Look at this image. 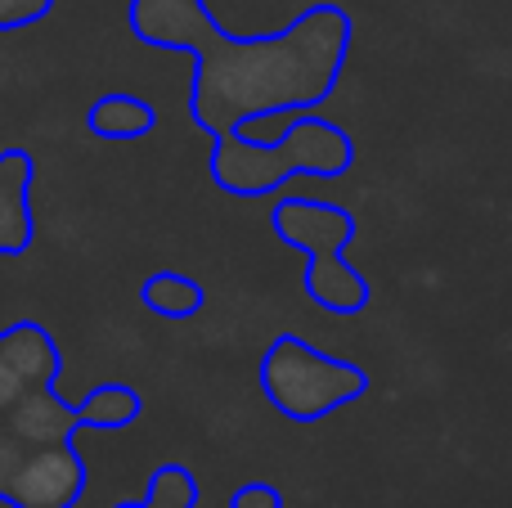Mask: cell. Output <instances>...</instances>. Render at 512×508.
<instances>
[{"label":"cell","mask_w":512,"mask_h":508,"mask_svg":"<svg viewBox=\"0 0 512 508\" xmlns=\"http://www.w3.org/2000/svg\"><path fill=\"white\" fill-rule=\"evenodd\" d=\"M135 41L194 59L189 117L212 135L279 113H315L346 72L355 18L342 5H310L265 36H234L216 23L207 0H131Z\"/></svg>","instance_id":"6da1fadb"},{"label":"cell","mask_w":512,"mask_h":508,"mask_svg":"<svg viewBox=\"0 0 512 508\" xmlns=\"http://www.w3.org/2000/svg\"><path fill=\"white\" fill-rule=\"evenodd\" d=\"M153 126H158V108L140 95H126V90L99 95L86 113V131L95 140H144Z\"/></svg>","instance_id":"ba28073f"},{"label":"cell","mask_w":512,"mask_h":508,"mask_svg":"<svg viewBox=\"0 0 512 508\" xmlns=\"http://www.w3.org/2000/svg\"><path fill=\"white\" fill-rule=\"evenodd\" d=\"M32 180L36 162L27 149H0V252L18 257L36 239L32 216Z\"/></svg>","instance_id":"52a82bcc"},{"label":"cell","mask_w":512,"mask_h":508,"mask_svg":"<svg viewBox=\"0 0 512 508\" xmlns=\"http://www.w3.org/2000/svg\"><path fill=\"white\" fill-rule=\"evenodd\" d=\"M230 508H288L283 504V491L270 482H248L230 495Z\"/></svg>","instance_id":"4fadbf2b"},{"label":"cell","mask_w":512,"mask_h":508,"mask_svg":"<svg viewBox=\"0 0 512 508\" xmlns=\"http://www.w3.org/2000/svg\"><path fill=\"white\" fill-rule=\"evenodd\" d=\"M54 0H0V32H18V27H36L50 18Z\"/></svg>","instance_id":"7c38bea8"},{"label":"cell","mask_w":512,"mask_h":508,"mask_svg":"<svg viewBox=\"0 0 512 508\" xmlns=\"http://www.w3.org/2000/svg\"><path fill=\"white\" fill-rule=\"evenodd\" d=\"M198 477L185 464H158L149 477V491L135 504H113V508H194L198 504Z\"/></svg>","instance_id":"8fae6325"},{"label":"cell","mask_w":512,"mask_h":508,"mask_svg":"<svg viewBox=\"0 0 512 508\" xmlns=\"http://www.w3.org/2000/svg\"><path fill=\"white\" fill-rule=\"evenodd\" d=\"M355 153L360 149H355L351 131L315 113H297L270 144L243 135V126L212 135L207 171H212L216 189L230 198H270L292 176H346L355 167Z\"/></svg>","instance_id":"3957f363"},{"label":"cell","mask_w":512,"mask_h":508,"mask_svg":"<svg viewBox=\"0 0 512 508\" xmlns=\"http://www.w3.org/2000/svg\"><path fill=\"white\" fill-rule=\"evenodd\" d=\"M72 410H77L81 432H122L144 414V396L131 383H99Z\"/></svg>","instance_id":"9c48e42d"},{"label":"cell","mask_w":512,"mask_h":508,"mask_svg":"<svg viewBox=\"0 0 512 508\" xmlns=\"http://www.w3.org/2000/svg\"><path fill=\"white\" fill-rule=\"evenodd\" d=\"M140 302L162 320H189L207 306V288L198 279L180 275V270H153L140 284Z\"/></svg>","instance_id":"30bf717a"},{"label":"cell","mask_w":512,"mask_h":508,"mask_svg":"<svg viewBox=\"0 0 512 508\" xmlns=\"http://www.w3.org/2000/svg\"><path fill=\"white\" fill-rule=\"evenodd\" d=\"M77 432V410L59 396V383L18 396L0 428V504L77 508L90 482L86 459L72 441Z\"/></svg>","instance_id":"7a4b0ae2"},{"label":"cell","mask_w":512,"mask_h":508,"mask_svg":"<svg viewBox=\"0 0 512 508\" xmlns=\"http://www.w3.org/2000/svg\"><path fill=\"white\" fill-rule=\"evenodd\" d=\"M63 374V351L54 342V333L36 320H18L0 333V428L5 414L14 410V401L32 387L59 383Z\"/></svg>","instance_id":"5b68a950"},{"label":"cell","mask_w":512,"mask_h":508,"mask_svg":"<svg viewBox=\"0 0 512 508\" xmlns=\"http://www.w3.org/2000/svg\"><path fill=\"white\" fill-rule=\"evenodd\" d=\"M270 230L279 243L306 252V257H337L355 239V212L324 198H279L270 212Z\"/></svg>","instance_id":"8992f818"},{"label":"cell","mask_w":512,"mask_h":508,"mask_svg":"<svg viewBox=\"0 0 512 508\" xmlns=\"http://www.w3.org/2000/svg\"><path fill=\"white\" fill-rule=\"evenodd\" d=\"M265 401L292 423H319L369 392V374L342 356H328L297 333H279L256 360Z\"/></svg>","instance_id":"277c9868"}]
</instances>
